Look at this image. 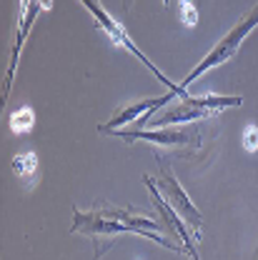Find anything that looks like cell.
I'll return each mask as SVG.
<instances>
[{"label":"cell","mask_w":258,"mask_h":260,"mask_svg":"<svg viewBox=\"0 0 258 260\" xmlns=\"http://www.w3.org/2000/svg\"><path fill=\"white\" fill-rule=\"evenodd\" d=\"M258 25V5L256 8H251L248 13H243L241 15V20L233 25V30H228V35L200 60V63L195 65V70L193 73H188V78L181 83V88H188L191 83H193L195 78H200L206 70H211V68H216V65H221V63H226L228 58H233V53L238 50V45H241V40L248 35V32L253 30Z\"/></svg>","instance_id":"1"},{"label":"cell","mask_w":258,"mask_h":260,"mask_svg":"<svg viewBox=\"0 0 258 260\" xmlns=\"http://www.w3.org/2000/svg\"><path fill=\"white\" fill-rule=\"evenodd\" d=\"M161 188H163V193H165V198H168V203L173 205V210H178L181 218L191 220L195 238H200V213L195 210V205L188 200V195L183 193V188L178 185V180L173 178L170 168H165V165L161 168Z\"/></svg>","instance_id":"2"},{"label":"cell","mask_w":258,"mask_h":260,"mask_svg":"<svg viewBox=\"0 0 258 260\" xmlns=\"http://www.w3.org/2000/svg\"><path fill=\"white\" fill-rule=\"evenodd\" d=\"M116 135H121L123 140L135 143V140H148V143H156V145H200V138L198 135H188V133H181V130H113Z\"/></svg>","instance_id":"3"},{"label":"cell","mask_w":258,"mask_h":260,"mask_svg":"<svg viewBox=\"0 0 258 260\" xmlns=\"http://www.w3.org/2000/svg\"><path fill=\"white\" fill-rule=\"evenodd\" d=\"M173 95H178V90H170L168 95H161V98H151V100H140V103H135V105H128V108H123L110 123H103V125H98L100 133H113L116 128H121V125H126L130 120H135L138 115H143V120H140V125L143 123H148V115L153 113V110H158L163 105H168V100Z\"/></svg>","instance_id":"4"},{"label":"cell","mask_w":258,"mask_h":260,"mask_svg":"<svg viewBox=\"0 0 258 260\" xmlns=\"http://www.w3.org/2000/svg\"><path fill=\"white\" fill-rule=\"evenodd\" d=\"M143 183L148 185V190H151V195H153V203H156V208L161 210L163 220H165L168 225H173V228H176V233H178V235L183 238V243L188 245V253H191V258H193V260H198V253H195L193 243H191V238H188V230H186V225H183V220H181V218H178V215L173 213V205L168 208V205L163 203V200H161V195H158V190H156V185H153V180H151L148 175L143 178Z\"/></svg>","instance_id":"5"},{"label":"cell","mask_w":258,"mask_h":260,"mask_svg":"<svg viewBox=\"0 0 258 260\" xmlns=\"http://www.w3.org/2000/svg\"><path fill=\"white\" fill-rule=\"evenodd\" d=\"M10 168H13V173H15L23 183H33L35 175H38V155L31 153V150H28V153H18V155H13Z\"/></svg>","instance_id":"6"},{"label":"cell","mask_w":258,"mask_h":260,"mask_svg":"<svg viewBox=\"0 0 258 260\" xmlns=\"http://www.w3.org/2000/svg\"><path fill=\"white\" fill-rule=\"evenodd\" d=\"M206 115H213L208 110H200V108H191V105H181V108H170L165 115H161L156 120V128L168 125V123H186V120H195V118H206Z\"/></svg>","instance_id":"7"},{"label":"cell","mask_w":258,"mask_h":260,"mask_svg":"<svg viewBox=\"0 0 258 260\" xmlns=\"http://www.w3.org/2000/svg\"><path fill=\"white\" fill-rule=\"evenodd\" d=\"M33 123H35V113H33V108H18V110H13L10 118H8V125H10V130H13L15 135L28 133V130L33 128Z\"/></svg>","instance_id":"8"},{"label":"cell","mask_w":258,"mask_h":260,"mask_svg":"<svg viewBox=\"0 0 258 260\" xmlns=\"http://www.w3.org/2000/svg\"><path fill=\"white\" fill-rule=\"evenodd\" d=\"M178 15H181V23L186 28H195L198 25V10H195L193 0H178Z\"/></svg>","instance_id":"9"},{"label":"cell","mask_w":258,"mask_h":260,"mask_svg":"<svg viewBox=\"0 0 258 260\" xmlns=\"http://www.w3.org/2000/svg\"><path fill=\"white\" fill-rule=\"evenodd\" d=\"M243 148L248 153H256L258 150V128L256 125H246L243 130Z\"/></svg>","instance_id":"10"}]
</instances>
